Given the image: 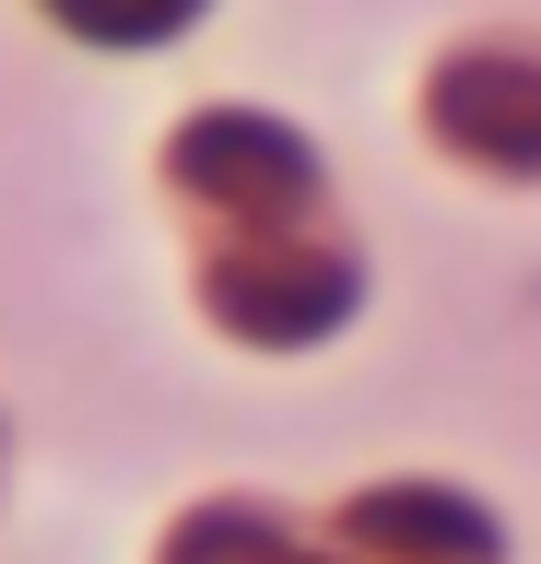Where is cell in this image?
<instances>
[{
  "instance_id": "obj_1",
  "label": "cell",
  "mask_w": 541,
  "mask_h": 564,
  "mask_svg": "<svg viewBox=\"0 0 541 564\" xmlns=\"http://www.w3.org/2000/svg\"><path fill=\"white\" fill-rule=\"evenodd\" d=\"M435 130L459 141L470 165L541 176V59H506V47L447 59V83H435Z\"/></svg>"
},
{
  "instance_id": "obj_2",
  "label": "cell",
  "mask_w": 541,
  "mask_h": 564,
  "mask_svg": "<svg viewBox=\"0 0 541 564\" xmlns=\"http://www.w3.org/2000/svg\"><path fill=\"white\" fill-rule=\"evenodd\" d=\"M213 306L236 317V329H259V341H306V329H329V317L354 306V282H342V259H224V282H213Z\"/></svg>"
},
{
  "instance_id": "obj_3",
  "label": "cell",
  "mask_w": 541,
  "mask_h": 564,
  "mask_svg": "<svg viewBox=\"0 0 541 564\" xmlns=\"http://www.w3.org/2000/svg\"><path fill=\"white\" fill-rule=\"evenodd\" d=\"M165 564H294V541L271 518H236V506H213V518H188L177 541H165Z\"/></svg>"
}]
</instances>
